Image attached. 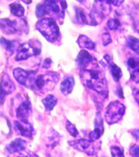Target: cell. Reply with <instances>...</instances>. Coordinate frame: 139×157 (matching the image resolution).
<instances>
[{
    "label": "cell",
    "mask_w": 139,
    "mask_h": 157,
    "mask_svg": "<svg viewBox=\"0 0 139 157\" xmlns=\"http://www.w3.org/2000/svg\"><path fill=\"white\" fill-rule=\"evenodd\" d=\"M79 75L84 86L98 94L103 99L108 97L109 90L105 73L97 64L96 59L86 68L80 70Z\"/></svg>",
    "instance_id": "1"
},
{
    "label": "cell",
    "mask_w": 139,
    "mask_h": 157,
    "mask_svg": "<svg viewBox=\"0 0 139 157\" xmlns=\"http://www.w3.org/2000/svg\"><path fill=\"white\" fill-rule=\"evenodd\" d=\"M60 78L59 74L54 71H48L43 74L36 75L31 89L44 93L54 89Z\"/></svg>",
    "instance_id": "2"
},
{
    "label": "cell",
    "mask_w": 139,
    "mask_h": 157,
    "mask_svg": "<svg viewBox=\"0 0 139 157\" xmlns=\"http://www.w3.org/2000/svg\"><path fill=\"white\" fill-rule=\"evenodd\" d=\"M36 28L48 42H56L60 36V30L56 21L53 18L45 17L39 20Z\"/></svg>",
    "instance_id": "3"
},
{
    "label": "cell",
    "mask_w": 139,
    "mask_h": 157,
    "mask_svg": "<svg viewBox=\"0 0 139 157\" xmlns=\"http://www.w3.org/2000/svg\"><path fill=\"white\" fill-rule=\"evenodd\" d=\"M111 11L110 1H94L92 10L89 13L91 26H96L102 23Z\"/></svg>",
    "instance_id": "4"
},
{
    "label": "cell",
    "mask_w": 139,
    "mask_h": 157,
    "mask_svg": "<svg viewBox=\"0 0 139 157\" xmlns=\"http://www.w3.org/2000/svg\"><path fill=\"white\" fill-rule=\"evenodd\" d=\"M41 52V44L38 40H31L20 44L17 49L16 61L28 59L32 56L40 55Z\"/></svg>",
    "instance_id": "5"
},
{
    "label": "cell",
    "mask_w": 139,
    "mask_h": 157,
    "mask_svg": "<svg viewBox=\"0 0 139 157\" xmlns=\"http://www.w3.org/2000/svg\"><path fill=\"white\" fill-rule=\"evenodd\" d=\"M126 107L118 101L111 102L106 108L104 114L105 121L109 124L117 123L122 120L125 113Z\"/></svg>",
    "instance_id": "6"
},
{
    "label": "cell",
    "mask_w": 139,
    "mask_h": 157,
    "mask_svg": "<svg viewBox=\"0 0 139 157\" xmlns=\"http://www.w3.org/2000/svg\"><path fill=\"white\" fill-rule=\"evenodd\" d=\"M37 71V70L28 71L18 67L13 70V75L19 83L31 89Z\"/></svg>",
    "instance_id": "7"
},
{
    "label": "cell",
    "mask_w": 139,
    "mask_h": 157,
    "mask_svg": "<svg viewBox=\"0 0 139 157\" xmlns=\"http://www.w3.org/2000/svg\"><path fill=\"white\" fill-rule=\"evenodd\" d=\"M94 142L86 139H80L69 141L68 144L75 149L84 152L88 156H92L97 152V148Z\"/></svg>",
    "instance_id": "8"
},
{
    "label": "cell",
    "mask_w": 139,
    "mask_h": 157,
    "mask_svg": "<svg viewBox=\"0 0 139 157\" xmlns=\"http://www.w3.org/2000/svg\"><path fill=\"white\" fill-rule=\"evenodd\" d=\"M47 14L51 13L57 18L64 19L68 5L66 1H44Z\"/></svg>",
    "instance_id": "9"
},
{
    "label": "cell",
    "mask_w": 139,
    "mask_h": 157,
    "mask_svg": "<svg viewBox=\"0 0 139 157\" xmlns=\"http://www.w3.org/2000/svg\"><path fill=\"white\" fill-rule=\"evenodd\" d=\"M99 63L103 67H108L115 82H119L123 75L122 71L120 67L112 61L109 54H106L104 56L103 59L100 60Z\"/></svg>",
    "instance_id": "10"
},
{
    "label": "cell",
    "mask_w": 139,
    "mask_h": 157,
    "mask_svg": "<svg viewBox=\"0 0 139 157\" xmlns=\"http://www.w3.org/2000/svg\"><path fill=\"white\" fill-rule=\"evenodd\" d=\"M13 128L19 135L26 138H31L34 134V129L30 123L21 121H14Z\"/></svg>",
    "instance_id": "11"
},
{
    "label": "cell",
    "mask_w": 139,
    "mask_h": 157,
    "mask_svg": "<svg viewBox=\"0 0 139 157\" xmlns=\"http://www.w3.org/2000/svg\"><path fill=\"white\" fill-rule=\"evenodd\" d=\"M14 84L12 81L9 76L4 74L2 76L0 84V100H4V97L12 93L15 90Z\"/></svg>",
    "instance_id": "12"
},
{
    "label": "cell",
    "mask_w": 139,
    "mask_h": 157,
    "mask_svg": "<svg viewBox=\"0 0 139 157\" xmlns=\"http://www.w3.org/2000/svg\"><path fill=\"white\" fill-rule=\"evenodd\" d=\"M103 132V119L100 113L98 112L95 119L94 129L89 133V140L92 142H95L101 138Z\"/></svg>",
    "instance_id": "13"
},
{
    "label": "cell",
    "mask_w": 139,
    "mask_h": 157,
    "mask_svg": "<svg viewBox=\"0 0 139 157\" xmlns=\"http://www.w3.org/2000/svg\"><path fill=\"white\" fill-rule=\"evenodd\" d=\"M32 112V106L28 98H26L16 108V117L20 121L28 122V118Z\"/></svg>",
    "instance_id": "14"
},
{
    "label": "cell",
    "mask_w": 139,
    "mask_h": 157,
    "mask_svg": "<svg viewBox=\"0 0 139 157\" xmlns=\"http://www.w3.org/2000/svg\"><path fill=\"white\" fill-rule=\"evenodd\" d=\"M96 59L88 51L83 49L78 53L75 62L77 68L81 70L86 68Z\"/></svg>",
    "instance_id": "15"
},
{
    "label": "cell",
    "mask_w": 139,
    "mask_h": 157,
    "mask_svg": "<svg viewBox=\"0 0 139 157\" xmlns=\"http://www.w3.org/2000/svg\"><path fill=\"white\" fill-rule=\"evenodd\" d=\"M0 29L7 34H14L21 31L18 22L9 19H0Z\"/></svg>",
    "instance_id": "16"
},
{
    "label": "cell",
    "mask_w": 139,
    "mask_h": 157,
    "mask_svg": "<svg viewBox=\"0 0 139 157\" xmlns=\"http://www.w3.org/2000/svg\"><path fill=\"white\" fill-rule=\"evenodd\" d=\"M127 68L130 75V79L139 83V57H130L127 61Z\"/></svg>",
    "instance_id": "17"
},
{
    "label": "cell",
    "mask_w": 139,
    "mask_h": 157,
    "mask_svg": "<svg viewBox=\"0 0 139 157\" xmlns=\"http://www.w3.org/2000/svg\"><path fill=\"white\" fill-rule=\"evenodd\" d=\"M27 146V142L25 140L21 138H17L7 145L6 147V151L9 154L19 152L24 150Z\"/></svg>",
    "instance_id": "18"
},
{
    "label": "cell",
    "mask_w": 139,
    "mask_h": 157,
    "mask_svg": "<svg viewBox=\"0 0 139 157\" xmlns=\"http://www.w3.org/2000/svg\"><path fill=\"white\" fill-rule=\"evenodd\" d=\"M75 84L73 76L67 75L64 78L60 85V89L63 95L66 96L71 94Z\"/></svg>",
    "instance_id": "19"
},
{
    "label": "cell",
    "mask_w": 139,
    "mask_h": 157,
    "mask_svg": "<svg viewBox=\"0 0 139 157\" xmlns=\"http://www.w3.org/2000/svg\"><path fill=\"white\" fill-rule=\"evenodd\" d=\"M74 9L75 20L76 23L81 25H91L89 14L86 12L85 10L83 8L77 7H76Z\"/></svg>",
    "instance_id": "20"
},
{
    "label": "cell",
    "mask_w": 139,
    "mask_h": 157,
    "mask_svg": "<svg viewBox=\"0 0 139 157\" xmlns=\"http://www.w3.org/2000/svg\"><path fill=\"white\" fill-rule=\"evenodd\" d=\"M77 43L81 48H85L90 50H95L96 45L90 38L85 35H80Z\"/></svg>",
    "instance_id": "21"
},
{
    "label": "cell",
    "mask_w": 139,
    "mask_h": 157,
    "mask_svg": "<svg viewBox=\"0 0 139 157\" xmlns=\"http://www.w3.org/2000/svg\"><path fill=\"white\" fill-rule=\"evenodd\" d=\"M0 44L6 51L11 55L14 53L15 50H17L19 46H17L16 41L8 40L3 37L0 38Z\"/></svg>",
    "instance_id": "22"
},
{
    "label": "cell",
    "mask_w": 139,
    "mask_h": 157,
    "mask_svg": "<svg viewBox=\"0 0 139 157\" xmlns=\"http://www.w3.org/2000/svg\"><path fill=\"white\" fill-rule=\"evenodd\" d=\"M42 103L45 106L47 112H50L53 110L54 106L58 103V99L55 96L52 94L47 95L42 101Z\"/></svg>",
    "instance_id": "23"
},
{
    "label": "cell",
    "mask_w": 139,
    "mask_h": 157,
    "mask_svg": "<svg viewBox=\"0 0 139 157\" xmlns=\"http://www.w3.org/2000/svg\"><path fill=\"white\" fill-rule=\"evenodd\" d=\"M126 45L130 49L139 55V39L133 36H129L126 40Z\"/></svg>",
    "instance_id": "24"
},
{
    "label": "cell",
    "mask_w": 139,
    "mask_h": 157,
    "mask_svg": "<svg viewBox=\"0 0 139 157\" xmlns=\"http://www.w3.org/2000/svg\"><path fill=\"white\" fill-rule=\"evenodd\" d=\"M10 8L11 13L15 17H21L24 16L25 10L21 4L14 2L10 5Z\"/></svg>",
    "instance_id": "25"
},
{
    "label": "cell",
    "mask_w": 139,
    "mask_h": 157,
    "mask_svg": "<svg viewBox=\"0 0 139 157\" xmlns=\"http://www.w3.org/2000/svg\"><path fill=\"white\" fill-rule=\"evenodd\" d=\"M51 133L48 136V142L50 147H54L59 142L60 135L54 130H51Z\"/></svg>",
    "instance_id": "26"
},
{
    "label": "cell",
    "mask_w": 139,
    "mask_h": 157,
    "mask_svg": "<svg viewBox=\"0 0 139 157\" xmlns=\"http://www.w3.org/2000/svg\"><path fill=\"white\" fill-rule=\"evenodd\" d=\"M107 26L109 30L115 31L121 27V23L119 20L116 18H111L107 22Z\"/></svg>",
    "instance_id": "27"
},
{
    "label": "cell",
    "mask_w": 139,
    "mask_h": 157,
    "mask_svg": "<svg viewBox=\"0 0 139 157\" xmlns=\"http://www.w3.org/2000/svg\"><path fill=\"white\" fill-rule=\"evenodd\" d=\"M66 128L70 135L73 137L76 138L79 135V132L76 128L75 125L69 121H67L66 122Z\"/></svg>",
    "instance_id": "28"
},
{
    "label": "cell",
    "mask_w": 139,
    "mask_h": 157,
    "mask_svg": "<svg viewBox=\"0 0 139 157\" xmlns=\"http://www.w3.org/2000/svg\"><path fill=\"white\" fill-rule=\"evenodd\" d=\"M112 157H125L124 150L122 147L117 146H113L111 148Z\"/></svg>",
    "instance_id": "29"
},
{
    "label": "cell",
    "mask_w": 139,
    "mask_h": 157,
    "mask_svg": "<svg viewBox=\"0 0 139 157\" xmlns=\"http://www.w3.org/2000/svg\"><path fill=\"white\" fill-rule=\"evenodd\" d=\"M36 15L38 18H41L47 14L46 6L43 2L38 4L36 7Z\"/></svg>",
    "instance_id": "30"
},
{
    "label": "cell",
    "mask_w": 139,
    "mask_h": 157,
    "mask_svg": "<svg viewBox=\"0 0 139 157\" xmlns=\"http://www.w3.org/2000/svg\"><path fill=\"white\" fill-rule=\"evenodd\" d=\"M102 40L103 44L104 47H106L112 42L111 35L108 32L103 33L102 35Z\"/></svg>",
    "instance_id": "31"
},
{
    "label": "cell",
    "mask_w": 139,
    "mask_h": 157,
    "mask_svg": "<svg viewBox=\"0 0 139 157\" xmlns=\"http://www.w3.org/2000/svg\"><path fill=\"white\" fill-rule=\"evenodd\" d=\"M130 154L133 157H139V146L134 144L130 149Z\"/></svg>",
    "instance_id": "32"
},
{
    "label": "cell",
    "mask_w": 139,
    "mask_h": 157,
    "mask_svg": "<svg viewBox=\"0 0 139 157\" xmlns=\"http://www.w3.org/2000/svg\"><path fill=\"white\" fill-rule=\"evenodd\" d=\"M132 94L134 99L136 102L139 105V89L137 87H132Z\"/></svg>",
    "instance_id": "33"
},
{
    "label": "cell",
    "mask_w": 139,
    "mask_h": 157,
    "mask_svg": "<svg viewBox=\"0 0 139 157\" xmlns=\"http://www.w3.org/2000/svg\"><path fill=\"white\" fill-rule=\"evenodd\" d=\"M116 94L119 98L121 99H124V95H123V90L121 86H119L116 88Z\"/></svg>",
    "instance_id": "34"
},
{
    "label": "cell",
    "mask_w": 139,
    "mask_h": 157,
    "mask_svg": "<svg viewBox=\"0 0 139 157\" xmlns=\"http://www.w3.org/2000/svg\"><path fill=\"white\" fill-rule=\"evenodd\" d=\"M51 62H52V61H51V59L49 58L46 59L43 62L42 67L43 68H45V69H48L51 66Z\"/></svg>",
    "instance_id": "35"
},
{
    "label": "cell",
    "mask_w": 139,
    "mask_h": 157,
    "mask_svg": "<svg viewBox=\"0 0 139 157\" xmlns=\"http://www.w3.org/2000/svg\"><path fill=\"white\" fill-rule=\"evenodd\" d=\"M111 5H114L115 7H119L121 4L124 2V1H110Z\"/></svg>",
    "instance_id": "36"
},
{
    "label": "cell",
    "mask_w": 139,
    "mask_h": 157,
    "mask_svg": "<svg viewBox=\"0 0 139 157\" xmlns=\"http://www.w3.org/2000/svg\"><path fill=\"white\" fill-rule=\"evenodd\" d=\"M133 137L136 139L137 140H139V129H134L131 132Z\"/></svg>",
    "instance_id": "37"
},
{
    "label": "cell",
    "mask_w": 139,
    "mask_h": 157,
    "mask_svg": "<svg viewBox=\"0 0 139 157\" xmlns=\"http://www.w3.org/2000/svg\"><path fill=\"white\" fill-rule=\"evenodd\" d=\"M21 157H39V156L33 153H28L26 156Z\"/></svg>",
    "instance_id": "38"
}]
</instances>
